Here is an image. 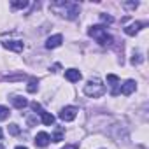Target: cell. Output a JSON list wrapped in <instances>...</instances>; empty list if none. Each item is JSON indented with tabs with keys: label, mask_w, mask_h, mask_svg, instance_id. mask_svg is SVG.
<instances>
[{
	"label": "cell",
	"mask_w": 149,
	"mask_h": 149,
	"mask_svg": "<svg viewBox=\"0 0 149 149\" xmlns=\"http://www.w3.org/2000/svg\"><path fill=\"white\" fill-rule=\"evenodd\" d=\"M88 33H90V37H93L97 42H100L102 46H111V44L114 42L112 37L107 33V28L102 26V25H95V26H91V28L88 30Z\"/></svg>",
	"instance_id": "obj_2"
},
{
	"label": "cell",
	"mask_w": 149,
	"mask_h": 149,
	"mask_svg": "<svg viewBox=\"0 0 149 149\" xmlns=\"http://www.w3.org/2000/svg\"><path fill=\"white\" fill-rule=\"evenodd\" d=\"M61 42H63V35H60V33H56V35H53V37H49V39L46 40V47H47V49H54V47H58V46H61Z\"/></svg>",
	"instance_id": "obj_6"
},
{
	"label": "cell",
	"mask_w": 149,
	"mask_h": 149,
	"mask_svg": "<svg viewBox=\"0 0 149 149\" xmlns=\"http://www.w3.org/2000/svg\"><path fill=\"white\" fill-rule=\"evenodd\" d=\"M37 88H39L37 79H35V77H33V79H30V83H28V88H26V90H28L30 93H35V91H37Z\"/></svg>",
	"instance_id": "obj_16"
},
{
	"label": "cell",
	"mask_w": 149,
	"mask_h": 149,
	"mask_svg": "<svg viewBox=\"0 0 149 149\" xmlns=\"http://www.w3.org/2000/svg\"><path fill=\"white\" fill-rule=\"evenodd\" d=\"M63 133H65V132H63V128H61V126H58V128L54 130V133H53L49 139H51L53 142H60V140H63Z\"/></svg>",
	"instance_id": "obj_13"
},
{
	"label": "cell",
	"mask_w": 149,
	"mask_h": 149,
	"mask_svg": "<svg viewBox=\"0 0 149 149\" xmlns=\"http://www.w3.org/2000/svg\"><path fill=\"white\" fill-rule=\"evenodd\" d=\"M51 9L54 13H58L60 16L67 18V19H76L79 14V4L76 2H65V0H58V2L51 4Z\"/></svg>",
	"instance_id": "obj_1"
},
{
	"label": "cell",
	"mask_w": 149,
	"mask_h": 149,
	"mask_svg": "<svg viewBox=\"0 0 149 149\" xmlns=\"http://www.w3.org/2000/svg\"><path fill=\"white\" fill-rule=\"evenodd\" d=\"M30 107H32V111H35V112H39V114H40V112H44V111H42V107H40V104H37V102H32V104H30Z\"/></svg>",
	"instance_id": "obj_20"
},
{
	"label": "cell",
	"mask_w": 149,
	"mask_h": 149,
	"mask_svg": "<svg viewBox=\"0 0 149 149\" xmlns=\"http://www.w3.org/2000/svg\"><path fill=\"white\" fill-rule=\"evenodd\" d=\"M137 6H139L137 2H126V4H125V7H128V9H135Z\"/></svg>",
	"instance_id": "obj_23"
},
{
	"label": "cell",
	"mask_w": 149,
	"mask_h": 149,
	"mask_svg": "<svg viewBox=\"0 0 149 149\" xmlns=\"http://www.w3.org/2000/svg\"><path fill=\"white\" fill-rule=\"evenodd\" d=\"M0 149H4V147H2V146H0Z\"/></svg>",
	"instance_id": "obj_27"
},
{
	"label": "cell",
	"mask_w": 149,
	"mask_h": 149,
	"mask_svg": "<svg viewBox=\"0 0 149 149\" xmlns=\"http://www.w3.org/2000/svg\"><path fill=\"white\" fill-rule=\"evenodd\" d=\"M65 77H67V81H70V83H76V81H79L83 76H81V72H79L77 68H68V70H65Z\"/></svg>",
	"instance_id": "obj_10"
},
{
	"label": "cell",
	"mask_w": 149,
	"mask_h": 149,
	"mask_svg": "<svg viewBox=\"0 0 149 149\" xmlns=\"http://www.w3.org/2000/svg\"><path fill=\"white\" fill-rule=\"evenodd\" d=\"M9 109L7 107H4V105H0V121H4V119H7L9 118Z\"/></svg>",
	"instance_id": "obj_17"
},
{
	"label": "cell",
	"mask_w": 149,
	"mask_h": 149,
	"mask_svg": "<svg viewBox=\"0 0 149 149\" xmlns=\"http://www.w3.org/2000/svg\"><path fill=\"white\" fill-rule=\"evenodd\" d=\"M40 118H42V123L44 125H53L54 123V116L49 114V112H40Z\"/></svg>",
	"instance_id": "obj_14"
},
{
	"label": "cell",
	"mask_w": 149,
	"mask_h": 149,
	"mask_svg": "<svg viewBox=\"0 0 149 149\" xmlns=\"http://www.w3.org/2000/svg\"><path fill=\"white\" fill-rule=\"evenodd\" d=\"M16 149H28V147H23V146H18Z\"/></svg>",
	"instance_id": "obj_25"
},
{
	"label": "cell",
	"mask_w": 149,
	"mask_h": 149,
	"mask_svg": "<svg viewBox=\"0 0 149 149\" xmlns=\"http://www.w3.org/2000/svg\"><path fill=\"white\" fill-rule=\"evenodd\" d=\"M76 116H77V107H72V105L63 107L61 112H60V119L61 121H74Z\"/></svg>",
	"instance_id": "obj_4"
},
{
	"label": "cell",
	"mask_w": 149,
	"mask_h": 149,
	"mask_svg": "<svg viewBox=\"0 0 149 149\" xmlns=\"http://www.w3.org/2000/svg\"><path fill=\"white\" fill-rule=\"evenodd\" d=\"M49 140H51V139H49V135H47L46 132H39L33 142H35V146H39V147H46V146L49 144Z\"/></svg>",
	"instance_id": "obj_9"
},
{
	"label": "cell",
	"mask_w": 149,
	"mask_h": 149,
	"mask_svg": "<svg viewBox=\"0 0 149 149\" xmlns=\"http://www.w3.org/2000/svg\"><path fill=\"white\" fill-rule=\"evenodd\" d=\"M2 46H4L6 49H13V51H16V53H21V51H23V42H21V40H4Z\"/></svg>",
	"instance_id": "obj_7"
},
{
	"label": "cell",
	"mask_w": 149,
	"mask_h": 149,
	"mask_svg": "<svg viewBox=\"0 0 149 149\" xmlns=\"http://www.w3.org/2000/svg\"><path fill=\"white\" fill-rule=\"evenodd\" d=\"M140 28H142V23L135 21V23H132V25H128V26L125 28V33H126V35H135Z\"/></svg>",
	"instance_id": "obj_11"
},
{
	"label": "cell",
	"mask_w": 149,
	"mask_h": 149,
	"mask_svg": "<svg viewBox=\"0 0 149 149\" xmlns=\"http://www.w3.org/2000/svg\"><path fill=\"white\" fill-rule=\"evenodd\" d=\"M135 88H137V83H135L133 79H128V81L119 88V93H123V95H132V93L135 91Z\"/></svg>",
	"instance_id": "obj_8"
},
{
	"label": "cell",
	"mask_w": 149,
	"mask_h": 149,
	"mask_svg": "<svg viewBox=\"0 0 149 149\" xmlns=\"http://www.w3.org/2000/svg\"><path fill=\"white\" fill-rule=\"evenodd\" d=\"M107 83L111 84V95H119V77L114 74H107Z\"/></svg>",
	"instance_id": "obj_5"
},
{
	"label": "cell",
	"mask_w": 149,
	"mask_h": 149,
	"mask_svg": "<svg viewBox=\"0 0 149 149\" xmlns=\"http://www.w3.org/2000/svg\"><path fill=\"white\" fill-rule=\"evenodd\" d=\"M142 60H144V58H142V56L137 53V54H133V56H132V65H139Z\"/></svg>",
	"instance_id": "obj_19"
},
{
	"label": "cell",
	"mask_w": 149,
	"mask_h": 149,
	"mask_svg": "<svg viewBox=\"0 0 149 149\" xmlns=\"http://www.w3.org/2000/svg\"><path fill=\"white\" fill-rule=\"evenodd\" d=\"M63 149H77V144H70V146H65Z\"/></svg>",
	"instance_id": "obj_24"
},
{
	"label": "cell",
	"mask_w": 149,
	"mask_h": 149,
	"mask_svg": "<svg viewBox=\"0 0 149 149\" xmlns=\"http://www.w3.org/2000/svg\"><path fill=\"white\" fill-rule=\"evenodd\" d=\"M19 79H23V76H7L6 77V81H19Z\"/></svg>",
	"instance_id": "obj_22"
},
{
	"label": "cell",
	"mask_w": 149,
	"mask_h": 149,
	"mask_svg": "<svg viewBox=\"0 0 149 149\" xmlns=\"http://www.w3.org/2000/svg\"><path fill=\"white\" fill-rule=\"evenodd\" d=\"M100 19H102L104 23H112V21H114L112 16H107V14H100Z\"/></svg>",
	"instance_id": "obj_21"
},
{
	"label": "cell",
	"mask_w": 149,
	"mask_h": 149,
	"mask_svg": "<svg viewBox=\"0 0 149 149\" xmlns=\"http://www.w3.org/2000/svg\"><path fill=\"white\" fill-rule=\"evenodd\" d=\"M2 135H4V133H2V128H0V139H2Z\"/></svg>",
	"instance_id": "obj_26"
},
{
	"label": "cell",
	"mask_w": 149,
	"mask_h": 149,
	"mask_svg": "<svg viewBox=\"0 0 149 149\" xmlns=\"http://www.w3.org/2000/svg\"><path fill=\"white\" fill-rule=\"evenodd\" d=\"M84 93L88 97H91V98H100L105 93V86L102 84V81L98 77H95V79H90L88 81V84L84 86Z\"/></svg>",
	"instance_id": "obj_3"
},
{
	"label": "cell",
	"mask_w": 149,
	"mask_h": 149,
	"mask_svg": "<svg viewBox=\"0 0 149 149\" xmlns=\"http://www.w3.org/2000/svg\"><path fill=\"white\" fill-rule=\"evenodd\" d=\"M13 105L16 109H25L28 105V100L25 97H13Z\"/></svg>",
	"instance_id": "obj_12"
},
{
	"label": "cell",
	"mask_w": 149,
	"mask_h": 149,
	"mask_svg": "<svg viewBox=\"0 0 149 149\" xmlns=\"http://www.w3.org/2000/svg\"><path fill=\"white\" fill-rule=\"evenodd\" d=\"M11 6H13V9H25L28 6V2L26 0H16V2H13Z\"/></svg>",
	"instance_id": "obj_15"
},
{
	"label": "cell",
	"mask_w": 149,
	"mask_h": 149,
	"mask_svg": "<svg viewBox=\"0 0 149 149\" xmlns=\"http://www.w3.org/2000/svg\"><path fill=\"white\" fill-rule=\"evenodd\" d=\"M9 133H11V135H18V133H19V126H18L16 123L9 125Z\"/></svg>",
	"instance_id": "obj_18"
}]
</instances>
